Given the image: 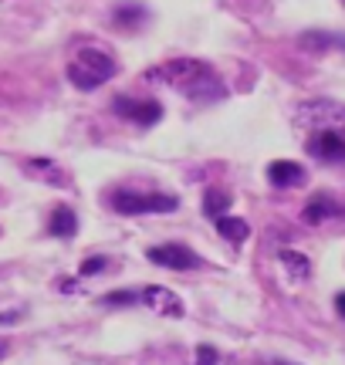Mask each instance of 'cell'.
Here are the masks:
<instances>
[{
	"mask_svg": "<svg viewBox=\"0 0 345 365\" xmlns=\"http://www.w3.org/2000/svg\"><path fill=\"white\" fill-rule=\"evenodd\" d=\"M139 301L146 304L149 312L163 314V318H183V301L176 298L170 287H163V284H146V287H139Z\"/></svg>",
	"mask_w": 345,
	"mask_h": 365,
	"instance_id": "obj_6",
	"label": "cell"
},
{
	"mask_svg": "<svg viewBox=\"0 0 345 365\" xmlns=\"http://www.w3.org/2000/svg\"><path fill=\"white\" fill-rule=\"evenodd\" d=\"M146 81L183 91L193 102H220L227 95V85L220 81V75L207 61H197V58H172L166 65L146 71Z\"/></svg>",
	"mask_w": 345,
	"mask_h": 365,
	"instance_id": "obj_1",
	"label": "cell"
},
{
	"mask_svg": "<svg viewBox=\"0 0 345 365\" xmlns=\"http://www.w3.org/2000/svg\"><path fill=\"white\" fill-rule=\"evenodd\" d=\"M281 264L288 267V274H292L294 281H308L311 277V261H308L305 254H298V250H281Z\"/></svg>",
	"mask_w": 345,
	"mask_h": 365,
	"instance_id": "obj_15",
	"label": "cell"
},
{
	"mask_svg": "<svg viewBox=\"0 0 345 365\" xmlns=\"http://www.w3.org/2000/svg\"><path fill=\"white\" fill-rule=\"evenodd\" d=\"M332 217H342V203H339L335 196H329V193L308 200V207L302 210V220H305L308 227H321V223L332 220Z\"/></svg>",
	"mask_w": 345,
	"mask_h": 365,
	"instance_id": "obj_9",
	"label": "cell"
},
{
	"mask_svg": "<svg viewBox=\"0 0 345 365\" xmlns=\"http://www.w3.org/2000/svg\"><path fill=\"white\" fill-rule=\"evenodd\" d=\"M105 264H108L105 257H85V261H81V274H85V277H88V274H98Z\"/></svg>",
	"mask_w": 345,
	"mask_h": 365,
	"instance_id": "obj_19",
	"label": "cell"
},
{
	"mask_svg": "<svg viewBox=\"0 0 345 365\" xmlns=\"http://www.w3.org/2000/svg\"><path fill=\"white\" fill-rule=\"evenodd\" d=\"M224 210H230V193H224V190H207V196H203V213L207 217H224Z\"/></svg>",
	"mask_w": 345,
	"mask_h": 365,
	"instance_id": "obj_16",
	"label": "cell"
},
{
	"mask_svg": "<svg viewBox=\"0 0 345 365\" xmlns=\"http://www.w3.org/2000/svg\"><path fill=\"white\" fill-rule=\"evenodd\" d=\"M267 365H298V362H288V359H274V362H267Z\"/></svg>",
	"mask_w": 345,
	"mask_h": 365,
	"instance_id": "obj_24",
	"label": "cell"
},
{
	"mask_svg": "<svg viewBox=\"0 0 345 365\" xmlns=\"http://www.w3.org/2000/svg\"><path fill=\"white\" fill-rule=\"evenodd\" d=\"M267 182L274 186V190H298V186H305L308 182V173L302 163H292V159H274L271 166H267Z\"/></svg>",
	"mask_w": 345,
	"mask_h": 365,
	"instance_id": "obj_7",
	"label": "cell"
},
{
	"mask_svg": "<svg viewBox=\"0 0 345 365\" xmlns=\"http://www.w3.org/2000/svg\"><path fill=\"white\" fill-rule=\"evenodd\" d=\"M115 213H125V217H139V213H172L180 207V200L172 193H143V190H129L122 186L108 196Z\"/></svg>",
	"mask_w": 345,
	"mask_h": 365,
	"instance_id": "obj_3",
	"label": "cell"
},
{
	"mask_svg": "<svg viewBox=\"0 0 345 365\" xmlns=\"http://www.w3.org/2000/svg\"><path fill=\"white\" fill-rule=\"evenodd\" d=\"M48 230H51V237H75V230H78V217H75V210L71 207H54Z\"/></svg>",
	"mask_w": 345,
	"mask_h": 365,
	"instance_id": "obj_10",
	"label": "cell"
},
{
	"mask_svg": "<svg viewBox=\"0 0 345 365\" xmlns=\"http://www.w3.org/2000/svg\"><path fill=\"white\" fill-rule=\"evenodd\" d=\"M112 108H115V115L119 118H129L135 125H156L163 118V105L156 98H129V95H119V98H112Z\"/></svg>",
	"mask_w": 345,
	"mask_h": 365,
	"instance_id": "obj_5",
	"label": "cell"
},
{
	"mask_svg": "<svg viewBox=\"0 0 345 365\" xmlns=\"http://www.w3.org/2000/svg\"><path fill=\"white\" fill-rule=\"evenodd\" d=\"M17 318H21V314H17V312H4V314H0V325H14Z\"/></svg>",
	"mask_w": 345,
	"mask_h": 365,
	"instance_id": "obj_20",
	"label": "cell"
},
{
	"mask_svg": "<svg viewBox=\"0 0 345 365\" xmlns=\"http://www.w3.org/2000/svg\"><path fill=\"white\" fill-rule=\"evenodd\" d=\"M146 257L153 264H160L166 271H200L203 257L197 250H190L186 244H160V247H149Z\"/></svg>",
	"mask_w": 345,
	"mask_h": 365,
	"instance_id": "obj_4",
	"label": "cell"
},
{
	"mask_svg": "<svg viewBox=\"0 0 345 365\" xmlns=\"http://www.w3.org/2000/svg\"><path fill=\"white\" fill-rule=\"evenodd\" d=\"M335 312H339V314L345 312V294H335Z\"/></svg>",
	"mask_w": 345,
	"mask_h": 365,
	"instance_id": "obj_22",
	"label": "cell"
},
{
	"mask_svg": "<svg viewBox=\"0 0 345 365\" xmlns=\"http://www.w3.org/2000/svg\"><path fill=\"white\" fill-rule=\"evenodd\" d=\"M115 71H119V65H115L105 51L81 48V51L71 58V65H68V81L78 91H95V88H102L105 81L115 78Z\"/></svg>",
	"mask_w": 345,
	"mask_h": 365,
	"instance_id": "obj_2",
	"label": "cell"
},
{
	"mask_svg": "<svg viewBox=\"0 0 345 365\" xmlns=\"http://www.w3.org/2000/svg\"><path fill=\"white\" fill-rule=\"evenodd\" d=\"M298 48H305V51H329V48H342V38L339 34H325V31H308V34H302V41H298Z\"/></svg>",
	"mask_w": 345,
	"mask_h": 365,
	"instance_id": "obj_14",
	"label": "cell"
},
{
	"mask_svg": "<svg viewBox=\"0 0 345 365\" xmlns=\"http://www.w3.org/2000/svg\"><path fill=\"white\" fill-rule=\"evenodd\" d=\"M27 173H41L44 180H51V186H71V180H68V173L58 166V163H51V159H31L27 163Z\"/></svg>",
	"mask_w": 345,
	"mask_h": 365,
	"instance_id": "obj_12",
	"label": "cell"
},
{
	"mask_svg": "<svg viewBox=\"0 0 345 365\" xmlns=\"http://www.w3.org/2000/svg\"><path fill=\"white\" fill-rule=\"evenodd\" d=\"M112 21L119 27H135V24H143V21H149V11L139 0H129V4H119V7H115Z\"/></svg>",
	"mask_w": 345,
	"mask_h": 365,
	"instance_id": "obj_13",
	"label": "cell"
},
{
	"mask_svg": "<svg viewBox=\"0 0 345 365\" xmlns=\"http://www.w3.org/2000/svg\"><path fill=\"white\" fill-rule=\"evenodd\" d=\"M7 349H11V341H4V339H0V359L7 355Z\"/></svg>",
	"mask_w": 345,
	"mask_h": 365,
	"instance_id": "obj_23",
	"label": "cell"
},
{
	"mask_svg": "<svg viewBox=\"0 0 345 365\" xmlns=\"http://www.w3.org/2000/svg\"><path fill=\"white\" fill-rule=\"evenodd\" d=\"M102 304L108 308H122V304H139V291H112L102 298Z\"/></svg>",
	"mask_w": 345,
	"mask_h": 365,
	"instance_id": "obj_17",
	"label": "cell"
},
{
	"mask_svg": "<svg viewBox=\"0 0 345 365\" xmlns=\"http://www.w3.org/2000/svg\"><path fill=\"white\" fill-rule=\"evenodd\" d=\"M220 362V352L213 345H197V362L193 365H217Z\"/></svg>",
	"mask_w": 345,
	"mask_h": 365,
	"instance_id": "obj_18",
	"label": "cell"
},
{
	"mask_svg": "<svg viewBox=\"0 0 345 365\" xmlns=\"http://www.w3.org/2000/svg\"><path fill=\"white\" fill-rule=\"evenodd\" d=\"M217 234L230 240V244H244L247 237H251V227L247 220H240V217H217Z\"/></svg>",
	"mask_w": 345,
	"mask_h": 365,
	"instance_id": "obj_11",
	"label": "cell"
},
{
	"mask_svg": "<svg viewBox=\"0 0 345 365\" xmlns=\"http://www.w3.org/2000/svg\"><path fill=\"white\" fill-rule=\"evenodd\" d=\"M58 287H61L65 294H75V291H78V284H75V281H58Z\"/></svg>",
	"mask_w": 345,
	"mask_h": 365,
	"instance_id": "obj_21",
	"label": "cell"
},
{
	"mask_svg": "<svg viewBox=\"0 0 345 365\" xmlns=\"http://www.w3.org/2000/svg\"><path fill=\"white\" fill-rule=\"evenodd\" d=\"M308 153L325 159V163H342L345 159V139L339 129H321L315 139H308Z\"/></svg>",
	"mask_w": 345,
	"mask_h": 365,
	"instance_id": "obj_8",
	"label": "cell"
}]
</instances>
